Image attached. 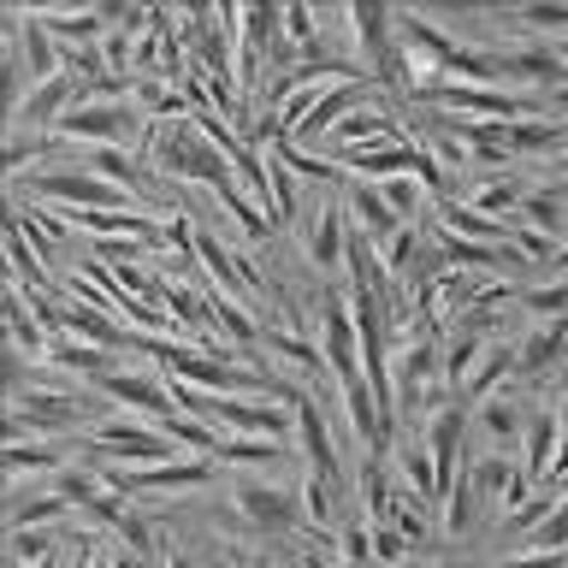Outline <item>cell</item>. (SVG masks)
I'll return each instance as SVG.
<instances>
[{
    "label": "cell",
    "mask_w": 568,
    "mask_h": 568,
    "mask_svg": "<svg viewBox=\"0 0 568 568\" xmlns=\"http://www.w3.org/2000/svg\"><path fill=\"white\" fill-rule=\"evenodd\" d=\"M344 24L355 30V42H362V60H367L373 78L385 89H408V53L397 42V18L385 7H349Z\"/></svg>",
    "instance_id": "3957f363"
},
{
    "label": "cell",
    "mask_w": 568,
    "mask_h": 568,
    "mask_svg": "<svg viewBox=\"0 0 568 568\" xmlns=\"http://www.w3.org/2000/svg\"><path fill=\"white\" fill-rule=\"evenodd\" d=\"M320 355H326V367L337 373V385L344 379H367L362 373V332H355V308L344 296H320Z\"/></svg>",
    "instance_id": "5b68a950"
},
{
    "label": "cell",
    "mask_w": 568,
    "mask_h": 568,
    "mask_svg": "<svg viewBox=\"0 0 568 568\" xmlns=\"http://www.w3.org/2000/svg\"><path fill=\"white\" fill-rule=\"evenodd\" d=\"M36 468L60 474V468H71V450H65V444H7V474L12 479H24Z\"/></svg>",
    "instance_id": "d4e9b609"
},
{
    "label": "cell",
    "mask_w": 568,
    "mask_h": 568,
    "mask_svg": "<svg viewBox=\"0 0 568 568\" xmlns=\"http://www.w3.org/2000/svg\"><path fill=\"white\" fill-rule=\"evenodd\" d=\"M337 172H355L362 184H390V178L415 172V149L408 142H373V149H349L337 154Z\"/></svg>",
    "instance_id": "4fadbf2b"
},
{
    "label": "cell",
    "mask_w": 568,
    "mask_h": 568,
    "mask_svg": "<svg viewBox=\"0 0 568 568\" xmlns=\"http://www.w3.org/2000/svg\"><path fill=\"white\" fill-rule=\"evenodd\" d=\"M166 568H195V562L184 557V550H166Z\"/></svg>",
    "instance_id": "bcb514c9"
},
{
    "label": "cell",
    "mask_w": 568,
    "mask_h": 568,
    "mask_svg": "<svg viewBox=\"0 0 568 568\" xmlns=\"http://www.w3.org/2000/svg\"><path fill=\"white\" fill-rule=\"evenodd\" d=\"M557 195H562V202H568V184H562V190H557Z\"/></svg>",
    "instance_id": "c3c4849f"
},
{
    "label": "cell",
    "mask_w": 568,
    "mask_h": 568,
    "mask_svg": "<svg viewBox=\"0 0 568 568\" xmlns=\"http://www.w3.org/2000/svg\"><path fill=\"white\" fill-rule=\"evenodd\" d=\"M521 220L527 231H545V237H562L568 231V202L557 190H527V202H521Z\"/></svg>",
    "instance_id": "4316f807"
},
{
    "label": "cell",
    "mask_w": 568,
    "mask_h": 568,
    "mask_svg": "<svg viewBox=\"0 0 568 568\" xmlns=\"http://www.w3.org/2000/svg\"><path fill=\"white\" fill-rule=\"evenodd\" d=\"M261 344L278 355V362H291L302 373H320L326 367V355H320V344H308V337H296V332H261Z\"/></svg>",
    "instance_id": "4dcf8cb0"
},
{
    "label": "cell",
    "mask_w": 568,
    "mask_h": 568,
    "mask_svg": "<svg viewBox=\"0 0 568 568\" xmlns=\"http://www.w3.org/2000/svg\"><path fill=\"white\" fill-rule=\"evenodd\" d=\"M60 154H65L60 131H12V136H7V149H0V166H7V178L18 184L30 160H60Z\"/></svg>",
    "instance_id": "ac0fdd59"
},
{
    "label": "cell",
    "mask_w": 568,
    "mask_h": 568,
    "mask_svg": "<svg viewBox=\"0 0 568 568\" xmlns=\"http://www.w3.org/2000/svg\"><path fill=\"white\" fill-rule=\"evenodd\" d=\"M213 202H220L231 220L243 225V237H255V243H261V237H273V220H266V207H255L237 184H220V190H213Z\"/></svg>",
    "instance_id": "f546056e"
},
{
    "label": "cell",
    "mask_w": 568,
    "mask_h": 568,
    "mask_svg": "<svg viewBox=\"0 0 568 568\" xmlns=\"http://www.w3.org/2000/svg\"><path fill=\"white\" fill-rule=\"evenodd\" d=\"M562 172H568V149H562Z\"/></svg>",
    "instance_id": "f907efd6"
},
{
    "label": "cell",
    "mask_w": 568,
    "mask_h": 568,
    "mask_svg": "<svg viewBox=\"0 0 568 568\" xmlns=\"http://www.w3.org/2000/svg\"><path fill=\"white\" fill-rule=\"evenodd\" d=\"M136 106L131 101H78L71 113L53 124L60 136H78V142H95V149H124V136L136 131Z\"/></svg>",
    "instance_id": "8992f818"
},
{
    "label": "cell",
    "mask_w": 568,
    "mask_h": 568,
    "mask_svg": "<svg viewBox=\"0 0 568 568\" xmlns=\"http://www.w3.org/2000/svg\"><path fill=\"white\" fill-rule=\"evenodd\" d=\"M349 237H355V231H349L344 202H320L308 231H302V255H308L314 273H332V266L349 261Z\"/></svg>",
    "instance_id": "52a82bcc"
},
{
    "label": "cell",
    "mask_w": 568,
    "mask_h": 568,
    "mask_svg": "<svg viewBox=\"0 0 568 568\" xmlns=\"http://www.w3.org/2000/svg\"><path fill=\"white\" fill-rule=\"evenodd\" d=\"M521 550H568V491L550 504L545 521H532V532H527Z\"/></svg>",
    "instance_id": "e575fe53"
},
{
    "label": "cell",
    "mask_w": 568,
    "mask_h": 568,
    "mask_svg": "<svg viewBox=\"0 0 568 568\" xmlns=\"http://www.w3.org/2000/svg\"><path fill=\"white\" fill-rule=\"evenodd\" d=\"M60 332L83 337V344H101V349H119V344H131V337H124V320H119V314H106V308H89V302H78V296H71L65 308H60Z\"/></svg>",
    "instance_id": "5bb4252c"
},
{
    "label": "cell",
    "mask_w": 568,
    "mask_h": 568,
    "mask_svg": "<svg viewBox=\"0 0 568 568\" xmlns=\"http://www.w3.org/2000/svg\"><path fill=\"white\" fill-rule=\"evenodd\" d=\"M397 474H403V497H415V504H438L444 497V479L433 468V456H426V444H403Z\"/></svg>",
    "instance_id": "d6986e66"
},
{
    "label": "cell",
    "mask_w": 568,
    "mask_h": 568,
    "mask_svg": "<svg viewBox=\"0 0 568 568\" xmlns=\"http://www.w3.org/2000/svg\"><path fill=\"white\" fill-rule=\"evenodd\" d=\"M255 568H278V562H255Z\"/></svg>",
    "instance_id": "681fc988"
},
{
    "label": "cell",
    "mask_w": 568,
    "mask_h": 568,
    "mask_svg": "<svg viewBox=\"0 0 568 568\" xmlns=\"http://www.w3.org/2000/svg\"><path fill=\"white\" fill-rule=\"evenodd\" d=\"M450 568H468V562H450Z\"/></svg>",
    "instance_id": "816d5d0a"
},
{
    "label": "cell",
    "mask_w": 568,
    "mask_h": 568,
    "mask_svg": "<svg viewBox=\"0 0 568 568\" xmlns=\"http://www.w3.org/2000/svg\"><path fill=\"white\" fill-rule=\"evenodd\" d=\"M42 362H48V367H60V373H95V385L106 379V373H119V367H113V355H106L101 344H83V337H71V332L53 337Z\"/></svg>",
    "instance_id": "2e32d148"
},
{
    "label": "cell",
    "mask_w": 568,
    "mask_h": 568,
    "mask_svg": "<svg viewBox=\"0 0 568 568\" xmlns=\"http://www.w3.org/2000/svg\"><path fill=\"white\" fill-rule=\"evenodd\" d=\"M504 373H515V349L509 344H491L486 355H479V367H474V379L462 385L474 403H486V397H497V385H504Z\"/></svg>",
    "instance_id": "f1b7e54d"
},
{
    "label": "cell",
    "mask_w": 568,
    "mask_h": 568,
    "mask_svg": "<svg viewBox=\"0 0 568 568\" xmlns=\"http://www.w3.org/2000/svg\"><path fill=\"white\" fill-rule=\"evenodd\" d=\"M557 142H568V124L562 119H515L509 124V154H550Z\"/></svg>",
    "instance_id": "cb8c5ba5"
},
{
    "label": "cell",
    "mask_w": 568,
    "mask_h": 568,
    "mask_svg": "<svg viewBox=\"0 0 568 568\" xmlns=\"http://www.w3.org/2000/svg\"><path fill=\"white\" fill-rule=\"evenodd\" d=\"M83 515H89V521H119V515H124V497H119V491H101Z\"/></svg>",
    "instance_id": "ee69618b"
},
{
    "label": "cell",
    "mask_w": 568,
    "mask_h": 568,
    "mask_svg": "<svg viewBox=\"0 0 568 568\" xmlns=\"http://www.w3.org/2000/svg\"><path fill=\"white\" fill-rule=\"evenodd\" d=\"M491 568H568V550H515V557L491 562Z\"/></svg>",
    "instance_id": "7bdbcfd3"
},
{
    "label": "cell",
    "mask_w": 568,
    "mask_h": 568,
    "mask_svg": "<svg viewBox=\"0 0 568 568\" xmlns=\"http://www.w3.org/2000/svg\"><path fill=\"white\" fill-rule=\"evenodd\" d=\"M284 456V444H266V438H225L220 462H237V468H273Z\"/></svg>",
    "instance_id": "f35d334b"
},
{
    "label": "cell",
    "mask_w": 568,
    "mask_h": 568,
    "mask_svg": "<svg viewBox=\"0 0 568 568\" xmlns=\"http://www.w3.org/2000/svg\"><path fill=\"white\" fill-rule=\"evenodd\" d=\"M101 390H106L113 403L136 408V420H149V426H160L166 415H178V408H172V390H166V373H106Z\"/></svg>",
    "instance_id": "9c48e42d"
},
{
    "label": "cell",
    "mask_w": 568,
    "mask_h": 568,
    "mask_svg": "<svg viewBox=\"0 0 568 568\" xmlns=\"http://www.w3.org/2000/svg\"><path fill=\"white\" fill-rule=\"evenodd\" d=\"M486 332H474V326H450V344H444V385H468L474 379V367H479V355H486Z\"/></svg>",
    "instance_id": "ffe728a7"
},
{
    "label": "cell",
    "mask_w": 568,
    "mask_h": 568,
    "mask_svg": "<svg viewBox=\"0 0 568 568\" xmlns=\"http://www.w3.org/2000/svg\"><path fill=\"white\" fill-rule=\"evenodd\" d=\"M213 326H220V332H231L237 344H261V326H255V314H248V308H237V302H231L225 291H213Z\"/></svg>",
    "instance_id": "d590c367"
},
{
    "label": "cell",
    "mask_w": 568,
    "mask_h": 568,
    "mask_svg": "<svg viewBox=\"0 0 568 568\" xmlns=\"http://www.w3.org/2000/svg\"><path fill=\"white\" fill-rule=\"evenodd\" d=\"M557 444H562V415H532L527 420V479H550V462H557Z\"/></svg>",
    "instance_id": "44dd1931"
},
{
    "label": "cell",
    "mask_w": 568,
    "mask_h": 568,
    "mask_svg": "<svg viewBox=\"0 0 568 568\" xmlns=\"http://www.w3.org/2000/svg\"><path fill=\"white\" fill-rule=\"evenodd\" d=\"M302 521L308 527H326L332 521V474H302Z\"/></svg>",
    "instance_id": "74e56055"
},
{
    "label": "cell",
    "mask_w": 568,
    "mask_h": 568,
    "mask_svg": "<svg viewBox=\"0 0 568 568\" xmlns=\"http://www.w3.org/2000/svg\"><path fill=\"white\" fill-rule=\"evenodd\" d=\"M154 160H160V166H166L172 178H195V184H207V190L237 184L231 160L202 136L195 113H190V119H172V124H154Z\"/></svg>",
    "instance_id": "6da1fadb"
},
{
    "label": "cell",
    "mask_w": 568,
    "mask_h": 568,
    "mask_svg": "<svg viewBox=\"0 0 568 568\" xmlns=\"http://www.w3.org/2000/svg\"><path fill=\"white\" fill-rule=\"evenodd\" d=\"M509 24H521V30H550V42H562V36H568V7H562V0H532V7L509 12Z\"/></svg>",
    "instance_id": "836d02e7"
},
{
    "label": "cell",
    "mask_w": 568,
    "mask_h": 568,
    "mask_svg": "<svg viewBox=\"0 0 568 568\" xmlns=\"http://www.w3.org/2000/svg\"><path fill=\"white\" fill-rule=\"evenodd\" d=\"M261 154H266V190H261V207H266V220H273V225H291V220H296V172L278 160L273 142H266Z\"/></svg>",
    "instance_id": "e0dca14e"
},
{
    "label": "cell",
    "mask_w": 568,
    "mask_h": 568,
    "mask_svg": "<svg viewBox=\"0 0 568 568\" xmlns=\"http://www.w3.org/2000/svg\"><path fill=\"white\" fill-rule=\"evenodd\" d=\"M373 557L390 562V568H403V557H408V539H403L397 527H373Z\"/></svg>",
    "instance_id": "b9f144b4"
},
{
    "label": "cell",
    "mask_w": 568,
    "mask_h": 568,
    "mask_svg": "<svg viewBox=\"0 0 568 568\" xmlns=\"http://www.w3.org/2000/svg\"><path fill=\"white\" fill-rule=\"evenodd\" d=\"M521 308L532 320H562L568 314V284H532V291H521Z\"/></svg>",
    "instance_id": "ab89813d"
},
{
    "label": "cell",
    "mask_w": 568,
    "mask_h": 568,
    "mask_svg": "<svg viewBox=\"0 0 568 568\" xmlns=\"http://www.w3.org/2000/svg\"><path fill=\"white\" fill-rule=\"evenodd\" d=\"M527 190H532V184H515V178H504V172H497V178H486V184H474L468 195H462V202H468V207H479L486 220H497V225H504V213H509V207H521V202H527Z\"/></svg>",
    "instance_id": "603a6c76"
},
{
    "label": "cell",
    "mask_w": 568,
    "mask_h": 568,
    "mask_svg": "<svg viewBox=\"0 0 568 568\" xmlns=\"http://www.w3.org/2000/svg\"><path fill=\"white\" fill-rule=\"evenodd\" d=\"M106 491L131 497V491H190V486H207L213 479V456H166V462H149V468H101Z\"/></svg>",
    "instance_id": "277c9868"
},
{
    "label": "cell",
    "mask_w": 568,
    "mask_h": 568,
    "mask_svg": "<svg viewBox=\"0 0 568 568\" xmlns=\"http://www.w3.org/2000/svg\"><path fill=\"white\" fill-rule=\"evenodd\" d=\"M83 172H95L101 184H113V190H131L136 184V160L124 154V149H89Z\"/></svg>",
    "instance_id": "1f68e13d"
},
{
    "label": "cell",
    "mask_w": 568,
    "mask_h": 568,
    "mask_svg": "<svg viewBox=\"0 0 568 568\" xmlns=\"http://www.w3.org/2000/svg\"><path fill=\"white\" fill-rule=\"evenodd\" d=\"M284 403H291V415H296V438H302V450H308V468L314 474H337V444H332L326 408H320L308 390H296V385H284Z\"/></svg>",
    "instance_id": "8fae6325"
},
{
    "label": "cell",
    "mask_w": 568,
    "mask_h": 568,
    "mask_svg": "<svg viewBox=\"0 0 568 568\" xmlns=\"http://www.w3.org/2000/svg\"><path fill=\"white\" fill-rule=\"evenodd\" d=\"M497 65H504V78L515 83H532L539 95H550V89H562V60L550 42H527V48H497Z\"/></svg>",
    "instance_id": "7c38bea8"
},
{
    "label": "cell",
    "mask_w": 568,
    "mask_h": 568,
    "mask_svg": "<svg viewBox=\"0 0 568 568\" xmlns=\"http://www.w3.org/2000/svg\"><path fill=\"white\" fill-rule=\"evenodd\" d=\"M474 521H479V491H474V479L462 474L456 486L444 491V532H450V539H468Z\"/></svg>",
    "instance_id": "83f0119b"
},
{
    "label": "cell",
    "mask_w": 568,
    "mask_h": 568,
    "mask_svg": "<svg viewBox=\"0 0 568 568\" xmlns=\"http://www.w3.org/2000/svg\"><path fill=\"white\" fill-rule=\"evenodd\" d=\"M344 213H349V231H355V237H367V243H379V248L403 231V220H397V213H390V202H385V190H379V184H362V178H349Z\"/></svg>",
    "instance_id": "30bf717a"
},
{
    "label": "cell",
    "mask_w": 568,
    "mask_h": 568,
    "mask_svg": "<svg viewBox=\"0 0 568 568\" xmlns=\"http://www.w3.org/2000/svg\"><path fill=\"white\" fill-rule=\"evenodd\" d=\"M527 420H532V415H521V403L497 390V397L479 403V420H474V426H479L491 444H509V438H527Z\"/></svg>",
    "instance_id": "7402d4cb"
},
{
    "label": "cell",
    "mask_w": 568,
    "mask_h": 568,
    "mask_svg": "<svg viewBox=\"0 0 568 568\" xmlns=\"http://www.w3.org/2000/svg\"><path fill=\"white\" fill-rule=\"evenodd\" d=\"M379 190H385V202H390V213H397L403 225H415V220H420V202L433 195L415 172H408V178H390V184H379Z\"/></svg>",
    "instance_id": "8d00e7d4"
},
{
    "label": "cell",
    "mask_w": 568,
    "mask_h": 568,
    "mask_svg": "<svg viewBox=\"0 0 568 568\" xmlns=\"http://www.w3.org/2000/svg\"><path fill=\"white\" fill-rule=\"evenodd\" d=\"M462 433H468V408H462V403L433 408V420H426V433H420L426 456H433V468H438V479H444V491L462 479Z\"/></svg>",
    "instance_id": "ba28073f"
},
{
    "label": "cell",
    "mask_w": 568,
    "mask_h": 568,
    "mask_svg": "<svg viewBox=\"0 0 568 568\" xmlns=\"http://www.w3.org/2000/svg\"><path fill=\"white\" fill-rule=\"evenodd\" d=\"M550 101H557V119H562V113H568V83H562V89H550Z\"/></svg>",
    "instance_id": "f6af8a7d"
},
{
    "label": "cell",
    "mask_w": 568,
    "mask_h": 568,
    "mask_svg": "<svg viewBox=\"0 0 568 568\" xmlns=\"http://www.w3.org/2000/svg\"><path fill=\"white\" fill-rule=\"evenodd\" d=\"M119 539H124V550H136V557H142V550H154V527H149V515H136V509H124L119 515Z\"/></svg>",
    "instance_id": "60d3db41"
},
{
    "label": "cell",
    "mask_w": 568,
    "mask_h": 568,
    "mask_svg": "<svg viewBox=\"0 0 568 568\" xmlns=\"http://www.w3.org/2000/svg\"><path fill=\"white\" fill-rule=\"evenodd\" d=\"M550 266H557V273H568V243H557V261H550Z\"/></svg>",
    "instance_id": "7dc6e473"
},
{
    "label": "cell",
    "mask_w": 568,
    "mask_h": 568,
    "mask_svg": "<svg viewBox=\"0 0 568 568\" xmlns=\"http://www.w3.org/2000/svg\"><path fill=\"white\" fill-rule=\"evenodd\" d=\"M273 149H278V160L291 166L296 178H314V184H326V178H337V160H320V154H308L296 136H273Z\"/></svg>",
    "instance_id": "d6a6232c"
},
{
    "label": "cell",
    "mask_w": 568,
    "mask_h": 568,
    "mask_svg": "<svg viewBox=\"0 0 568 568\" xmlns=\"http://www.w3.org/2000/svg\"><path fill=\"white\" fill-rule=\"evenodd\" d=\"M160 433H166L172 444H184V450H195V456H213V462H220V450H225V438L213 433L207 420H195V415H166Z\"/></svg>",
    "instance_id": "484cf974"
},
{
    "label": "cell",
    "mask_w": 568,
    "mask_h": 568,
    "mask_svg": "<svg viewBox=\"0 0 568 568\" xmlns=\"http://www.w3.org/2000/svg\"><path fill=\"white\" fill-rule=\"evenodd\" d=\"M296 509L302 504L291 491H278V486H261V479H243V486H237V515H243V521H255V527H291Z\"/></svg>",
    "instance_id": "9a60e30c"
},
{
    "label": "cell",
    "mask_w": 568,
    "mask_h": 568,
    "mask_svg": "<svg viewBox=\"0 0 568 568\" xmlns=\"http://www.w3.org/2000/svg\"><path fill=\"white\" fill-rule=\"evenodd\" d=\"M420 95L433 101L444 119H491V124L532 119V101L527 95H509V89H491V83H438L433 78Z\"/></svg>",
    "instance_id": "7a4b0ae2"
}]
</instances>
